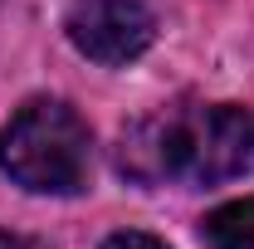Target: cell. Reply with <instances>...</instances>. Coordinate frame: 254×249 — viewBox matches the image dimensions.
I'll use <instances>...</instances> for the list:
<instances>
[{
    "label": "cell",
    "mask_w": 254,
    "mask_h": 249,
    "mask_svg": "<svg viewBox=\"0 0 254 249\" xmlns=\"http://www.w3.org/2000/svg\"><path fill=\"white\" fill-rule=\"evenodd\" d=\"M88 161H93L88 123L59 98L25 103L0 132L5 176L39 195H73L88 181Z\"/></svg>",
    "instance_id": "2"
},
{
    "label": "cell",
    "mask_w": 254,
    "mask_h": 249,
    "mask_svg": "<svg viewBox=\"0 0 254 249\" xmlns=\"http://www.w3.org/2000/svg\"><path fill=\"white\" fill-rule=\"evenodd\" d=\"M123 171L137 181H190L220 186L254 171V113L235 103L215 108H171L137 123L123 137Z\"/></svg>",
    "instance_id": "1"
},
{
    "label": "cell",
    "mask_w": 254,
    "mask_h": 249,
    "mask_svg": "<svg viewBox=\"0 0 254 249\" xmlns=\"http://www.w3.org/2000/svg\"><path fill=\"white\" fill-rule=\"evenodd\" d=\"M0 249H49V245L34 235H0Z\"/></svg>",
    "instance_id": "6"
},
{
    "label": "cell",
    "mask_w": 254,
    "mask_h": 249,
    "mask_svg": "<svg viewBox=\"0 0 254 249\" xmlns=\"http://www.w3.org/2000/svg\"><path fill=\"white\" fill-rule=\"evenodd\" d=\"M78 54L98 63H132L137 54L152 49L157 20L142 0H78L64 20Z\"/></svg>",
    "instance_id": "3"
},
{
    "label": "cell",
    "mask_w": 254,
    "mask_h": 249,
    "mask_svg": "<svg viewBox=\"0 0 254 249\" xmlns=\"http://www.w3.org/2000/svg\"><path fill=\"white\" fill-rule=\"evenodd\" d=\"M205 240L215 249H254V195L210 210L205 215Z\"/></svg>",
    "instance_id": "4"
},
{
    "label": "cell",
    "mask_w": 254,
    "mask_h": 249,
    "mask_svg": "<svg viewBox=\"0 0 254 249\" xmlns=\"http://www.w3.org/2000/svg\"><path fill=\"white\" fill-rule=\"evenodd\" d=\"M103 249H166L161 240H152V235H137V230H123V235H113Z\"/></svg>",
    "instance_id": "5"
}]
</instances>
